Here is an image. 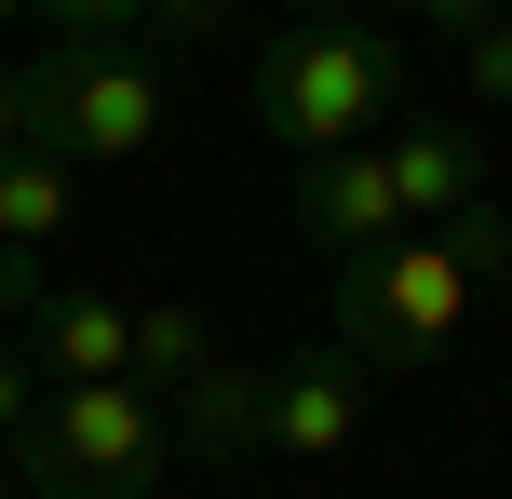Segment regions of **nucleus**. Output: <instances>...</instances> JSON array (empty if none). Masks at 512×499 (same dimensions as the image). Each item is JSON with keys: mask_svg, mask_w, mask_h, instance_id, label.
Instances as JSON below:
<instances>
[{"mask_svg": "<svg viewBox=\"0 0 512 499\" xmlns=\"http://www.w3.org/2000/svg\"><path fill=\"white\" fill-rule=\"evenodd\" d=\"M499 257H512V216L499 203L459 216V230H405V243H378V257H351V270H337V351H351L364 378L432 365V351L486 311Z\"/></svg>", "mask_w": 512, "mask_h": 499, "instance_id": "f257e3e1", "label": "nucleus"}, {"mask_svg": "<svg viewBox=\"0 0 512 499\" xmlns=\"http://www.w3.org/2000/svg\"><path fill=\"white\" fill-rule=\"evenodd\" d=\"M391 108H405V27L391 14H297L283 41H256V122H270V149H297V162L364 149Z\"/></svg>", "mask_w": 512, "mask_h": 499, "instance_id": "f03ea898", "label": "nucleus"}, {"mask_svg": "<svg viewBox=\"0 0 512 499\" xmlns=\"http://www.w3.org/2000/svg\"><path fill=\"white\" fill-rule=\"evenodd\" d=\"M176 459H189V432H176V405H162L149 378H68V392L41 378V419H27V446H14V486L27 499H162Z\"/></svg>", "mask_w": 512, "mask_h": 499, "instance_id": "7ed1b4c3", "label": "nucleus"}, {"mask_svg": "<svg viewBox=\"0 0 512 499\" xmlns=\"http://www.w3.org/2000/svg\"><path fill=\"white\" fill-rule=\"evenodd\" d=\"M27 81H41V149L68 162V176L81 162H149L162 122H176L149 41H122V54H27Z\"/></svg>", "mask_w": 512, "mask_h": 499, "instance_id": "20e7f679", "label": "nucleus"}, {"mask_svg": "<svg viewBox=\"0 0 512 499\" xmlns=\"http://www.w3.org/2000/svg\"><path fill=\"white\" fill-rule=\"evenodd\" d=\"M364 392H378V378H364L351 351L243 365V446H270V459H351L364 446Z\"/></svg>", "mask_w": 512, "mask_h": 499, "instance_id": "39448f33", "label": "nucleus"}, {"mask_svg": "<svg viewBox=\"0 0 512 499\" xmlns=\"http://www.w3.org/2000/svg\"><path fill=\"white\" fill-rule=\"evenodd\" d=\"M0 338H27V365L68 392V378H135V297H108V284H27L14 311H0Z\"/></svg>", "mask_w": 512, "mask_h": 499, "instance_id": "423d86ee", "label": "nucleus"}, {"mask_svg": "<svg viewBox=\"0 0 512 499\" xmlns=\"http://www.w3.org/2000/svg\"><path fill=\"white\" fill-rule=\"evenodd\" d=\"M297 230L324 243L337 270H351V257H378V243H405L391 162H378V149H324V162H297Z\"/></svg>", "mask_w": 512, "mask_h": 499, "instance_id": "0eeeda50", "label": "nucleus"}, {"mask_svg": "<svg viewBox=\"0 0 512 499\" xmlns=\"http://www.w3.org/2000/svg\"><path fill=\"white\" fill-rule=\"evenodd\" d=\"M378 162H391L405 230H459V216H486V135H472V122H405V135H378Z\"/></svg>", "mask_w": 512, "mask_h": 499, "instance_id": "6e6552de", "label": "nucleus"}, {"mask_svg": "<svg viewBox=\"0 0 512 499\" xmlns=\"http://www.w3.org/2000/svg\"><path fill=\"white\" fill-rule=\"evenodd\" d=\"M68 230H81V176L54 149H14L0 162V270H41Z\"/></svg>", "mask_w": 512, "mask_h": 499, "instance_id": "1a4fd4ad", "label": "nucleus"}, {"mask_svg": "<svg viewBox=\"0 0 512 499\" xmlns=\"http://www.w3.org/2000/svg\"><path fill=\"white\" fill-rule=\"evenodd\" d=\"M27 27H41V54H122L149 0H27Z\"/></svg>", "mask_w": 512, "mask_h": 499, "instance_id": "9d476101", "label": "nucleus"}, {"mask_svg": "<svg viewBox=\"0 0 512 499\" xmlns=\"http://www.w3.org/2000/svg\"><path fill=\"white\" fill-rule=\"evenodd\" d=\"M27 419H41V365H27V338H0V459L27 446Z\"/></svg>", "mask_w": 512, "mask_h": 499, "instance_id": "9b49d317", "label": "nucleus"}, {"mask_svg": "<svg viewBox=\"0 0 512 499\" xmlns=\"http://www.w3.org/2000/svg\"><path fill=\"white\" fill-rule=\"evenodd\" d=\"M459 68H472V95H486V108H512V14L472 27V41H459Z\"/></svg>", "mask_w": 512, "mask_h": 499, "instance_id": "f8f14e48", "label": "nucleus"}, {"mask_svg": "<svg viewBox=\"0 0 512 499\" xmlns=\"http://www.w3.org/2000/svg\"><path fill=\"white\" fill-rule=\"evenodd\" d=\"M14 149H41V81L0 54V162H14Z\"/></svg>", "mask_w": 512, "mask_h": 499, "instance_id": "ddd939ff", "label": "nucleus"}, {"mask_svg": "<svg viewBox=\"0 0 512 499\" xmlns=\"http://www.w3.org/2000/svg\"><path fill=\"white\" fill-rule=\"evenodd\" d=\"M378 14H418V27H445V41H472V27H486V0H378Z\"/></svg>", "mask_w": 512, "mask_h": 499, "instance_id": "4468645a", "label": "nucleus"}, {"mask_svg": "<svg viewBox=\"0 0 512 499\" xmlns=\"http://www.w3.org/2000/svg\"><path fill=\"white\" fill-rule=\"evenodd\" d=\"M243 0H149V27H189V41H203V27H230Z\"/></svg>", "mask_w": 512, "mask_h": 499, "instance_id": "2eb2a0df", "label": "nucleus"}, {"mask_svg": "<svg viewBox=\"0 0 512 499\" xmlns=\"http://www.w3.org/2000/svg\"><path fill=\"white\" fill-rule=\"evenodd\" d=\"M297 14H378V0H297Z\"/></svg>", "mask_w": 512, "mask_h": 499, "instance_id": "dca6fc26", "label": "nucleus"}, {"mask_svg": "<svg viewBox=\"0 0 512 499\" xmlns=\"http://www.w3.org/2000/svg\"><path fill=\"white\" fill-rule=\"evenodd\" d=\"M14 27H27V0H0V41H14Z\"/></svg>", "mask_w": 512, "mask_h": 499, "instance_id": "f3484780", "label": "nucleus"}, {"mask_svg": "<svg viewBox=\"0 0 512 499\" xmlns=\"http://www.w3.org/2000/svg\"><path fill=\"white\" fill-rule=\"evenodd\" d=\"M0 499H27V486H14V459H0Z\"/></svg>", "mask_w": 512, "mask_h": 499, "instance_id": "a211bd4d", "label": "nucleus"}]
</instances>
